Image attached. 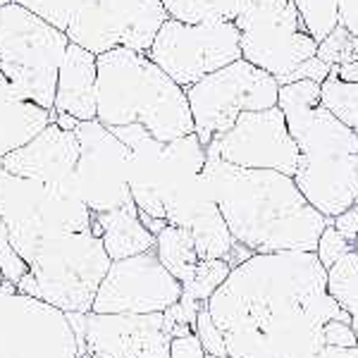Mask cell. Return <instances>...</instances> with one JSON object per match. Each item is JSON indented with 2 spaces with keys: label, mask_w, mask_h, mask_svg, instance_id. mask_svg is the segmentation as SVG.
Returning a JSON list of instances; mask_svg holds the SVG:
<instances>
[{
  "label": "cell",
  "mask_w": 358,
  "mask_h": 358,
  "mask_svg": "<svg viewBox=\"0 0 358 358\" xmlns=\"http://www.w3.org/2000/svg\"><path fill=\"white\" fill-rule=\"evenodd\" d=\"M327 294L351 317H358V253L351 248L327 270Z\"/></svg>",
  "instance_id": "d4e9b609"
},
{
  "label": "cell",
  "mask_w": 358,
  "mask_h": 358,
  "mask_svg": "<svg viewBox=\"0 0 358 358\" xmlns=\"http://www.w3.org/2000/svg\"><path fill=\"white\" fill-rule=\"evenodd\" d=\"M234 24L239 29L241 57L273 74L280 86L301 62L317 55V41L306 31L292 0L282 5H258L248 0Z\"/></svg>",
  "instance_id": "52a82bcc"
},
{
  "label": "cell",
  "mask_w": 358,
  "mask_h": 358,
  "mask_svg": "<svg viewBox=\"0 0 358 358\" xmlns=\"http://www.w3.org/2000/svg\"><path fill=\"white\" fill-rule=\"evenodd\" d=\"M294 182L315 210L334 220L358 199V153L299 155Z\"/></svg>",
  "instance_id": "9a60e30c"
},
{
  "label": "cell",
  "mask_w": 358,
  "mask_h": 358,
  "mask_svg": "<svg viewBox=\"0 0 358 358\" xmlns=\"http://www.w3.org/2000/svg\"><path fill=\"white\" fill-rule=\"evenodd\" d=\"M354 248H356V253H358V236H356V244H354Z\"/></svg>",
  "instance_id": "7dc6e473"
},
{
  "label": "cell",
  "mask_w": 358,
  "mask_h": 358,
  "mask_svg": "<svg viewBox=\"0 0 358 358\" xmlns=\"http://www.w3.org/2000/svg\"><path fill=\"white\" fill-rule=\"evenodd\" d=\"M351 325H354V330H356V337H358V317H351Z\"/></svg>",
  "instance_id": "ee69618b"
},
{
  "label": "cell",
  "mask_w": 358,
  "mask_h": 358,
  "mask_svg": "<svg viewBox=\"0 0 358 358\" xmlns=\"http://www.w3.org/2000/svg\"><path fill=\"white\" fill-rule=\"evenodd\" d=\"M208 179L222 217L236 241L253 253L315 251L330 217L315 210L294 177L275 170H246L208 151Z\"/></svg>",
  "instance_id": "6da1fadb"
},
{
  "label": "cell",
  "mask_w": 358,
  "mask_h": 358,
  "mask_svg": "<svg viewBox=\"0 0 358 358\" xmlns=\"http://www.w3.org/2000/svg\"><path fill=\"white\" fill-rule=\"evenodd\" d=\"M194 334L199 337L201 346L206 349L208 356H217V358H227V344H224V332L217 327V322L213 320L210 310L201 308L199 320L194 325Z\"/></svg>",
  "instance_id": "4dcf8cb0"
},
{
  "label": "cell",
  "mask_w": 358,
  "mask_h": 358,
  "mask_svg": "<svg viewBox=\"0 0 358 358\" xmlns=\"http://www.w3.org/2000/svg\"><path fill=\"white\" fill-rule=\"evenodd\" d=\"M79 358H98V356H94V354H89V351H86V354H82Z\"/></svg>",
  "instance_id": "f6af8a7d"
},
{
  "label": "cell",
  "mask_w": 358,
  "mask_h": 358,
  "mask_svg": "<svg viewBox=\"0 0 358 358\" xmlns=\"http://www.w3.org/2000/svg\"><path fill=\"white\" fill-rule=\"evenodd\" d=\"M167 20L163 0H84L67 36L94 55L117 48L148 53Z\"/></svg>",
  "instance_id": "9c48e42d"
},
{
  "label": "cell",
  "mask_w": 358,
  "mask_h": 358,
  "mask_svg": "<svg viewBox=\"0 0 358 358\" xmlns=\"http://www.w3.org/2000/svg\"><path fill=\"white\" fill-rule=\"evenodd\" d=\"M332 224L346 236V239L354 241V244H356V236H358V199L354 201V206H351L349 210L334 217Z\"/></svg>",
  "instance_id": "8d00e7d4"
},
{
  "label": "cell",
  "mask_w": 358,
  "mask_h": 358,
  "mask_svg": "<svg viewBox=\"0 0 358 358\" xmlns=\"http://www.w3.org/2000/svg\"><path fill=\"white\" fill-rule=\"evenodd\" d=\"M351 248H354V241L346 239L334 224H327L325 232H322L320 239H317L315 253H317V258H320L322 268L330 270L339 258H344L346 253L351 251Z\"/></svg>",
  "instance_id": "1f68e13d"
},
{
  "label": "cell",
  "mask_w": 358,
  "mask_h": 358,
  "mask_svg": "<svg viewBox=\"0 0 358 358\" xmlns=\"http://www.w3.org/2000/svg\"><path fill=\"white\" fill-rule=\"evenodd\" d=\"M69 36L17 3L0 8V69L27 101L53 110Z\"/></svg>",
  "instance_id": "5b68a950"
},
{
  "label": "cell",
  "mask_w": 358,
  "mask_h": 358,
  "mask_svg": "<svg viewBox=\"0 0 358 358\" xmlns=\"http://www.w3.org/2000/svg\"><path fill=\"white\" fill-rule=\"evenodd\" d=\"M53 122L67 131H74L79 127V120H74L72 115H65V113H53Z\"/></svg>",
  "instance_id": "ab89813d"
},
{
  "label": "cell",
  "mask_w": 358,
  "mask_h": 358,
  "mask_svg": "<svg viewBox=\"0 0 358 358\" xmlns=\"http://www.w3.org/2000/svg\"><path fill=\"white\" fill-rule=\"evenodd\" d=\"M330 65L327 62H322L320 57H310V60H306L301 62L294 72L287 77V82L285 84H292V82H301V79H310V82H317V84H322L327 79V74H330ZM282 84V86H285Z\"/></svg>",
  "instance_id": "e575fe53"
},
{
  "label": "cell",
  "mask_w": 358,
  "mask_h": 358,
  "mask_svg": "<svg viewBox=\"0 0 358 358\" xmlns=\"http://www.w3.org/2000/svg\"><path fill=\"white\" fill-rule=\"evenodd\" d=\"M208 358H217V356H208ZM227 358H229V356H227Z\"/></svg>",
  "instance_id": "c3c4849f"
},
{
  "label": "cell",
  "mask_w": 358,
  "mask_h": 358,
  "mask_svg": "<svg viewBox=\"0 0 358 358\" xmlns=\"http://www.w3.org/2000/svg\"><path fill=\"white\" fill-rule=\"evenodd\" d=\"M146 55L182 89H189L208 74L239 60V29L234 22L187 24L167 20Z\"/></svg>",
  "instance_id": "ba28073f"
},
{
  "label": "cell",
  "mask_w": 358,
  "mask_h": 358,
  "mask_svg": "<svg viewBox=\"0 0 358 358\" xmlns=\"http://www.w3.org/2000/svg\"><path fill=\"white\" fill-rule=\"evenodd\" d=\"M315 358H358V346L354 349H337V346H322Z\"/></svg>",
  "instance_id": "f35d334b"
},
{
  "label": "cell",
  "mask_w": 358,
  "mask_h": 358,
  "mask_svg": "<svg viewBox=\"0 0 358 358\" xmlns=\"http://www.w3.org/2000/svg\"><path fill=\"white\" fill-rule=\"evenodd\" d=\"M110 265L106 244L94 229L53 236L34 253L17 292L41 299L62 313H91Z\"/></svg>",
  "instance_id": "277c9868"
},
{
  "label": "cell",
  "mask_w": 358,
  "mask_h": 358,
  "mask_svg": "<svg viewBox=\"0 0 358 358\" xmlns=\"http://www.w3.org/2000/svg\"><path fill=\"white\" fill-rule=\"evenodd\" d=\"M317 57L327 65H344V62L358 60L356 55V38L339 24L327 38L317 43Z\"/></svg>",
  "instance_id": "f1b7e54d"
},
{
  "label": "cell",
  "mask_w": 358,
  "mask_h": 358,
  "mask_svg": "<svg viewBox=\"0 0 358 358\" xmlns=\"http://www.w3.org/2000/svg\"><path fill=\"white\" fill-rule=\"evenodd\" d=\"M322 106L358 134V60L332 65L320 84Z\"/></svg>",
  "instance_id": "44dd1931"
},
{
  "label": "cell",
  "mask_w": 358,
  "mask_h": 358,
  "mask_svg": "<svg viewBox=\"0 0 358 358\" xmlns=\"http://www.w3.org/2000/svg\"><path fill=\"white\" fill-rule=\"evenodd\" d=\"M91 229L103 239L110 261H122V258H131L155 248V234L143 227L134 201L117 210L94 213Z\"/></svg>",
  "instance_id": "ffe728a7"
},
{
  "label": "cell",
  "mask_w": 358,
  "mask_h": 358,
  "mask_svg": "<svg viewBox=\"0 0 358 358\" xmlns=\"http://www.w3.org/2000/svg\"><path fill=\"white\" fill-rule=\"evenodd\" d=\"M182 282L167 273L155 248H151L138 256L113 261L91 310L113 315L163 313L182 299Z\"/></svg>",
  "instance_id": "8fae6325"
},
{
  "label": "cell",
  "mask_w": 358,
  "mask_h": 358,
  "mask_svg": "<svg viewBox=\"0 0 358 358\" xmlns=\"http://www.w3.org/2000/svg\"><path fill=\"white\" fill-rule=\"evenodd\" d=\"M155 253L167 268V273L182 282V287L192 280L201 263L194 234L187 227H177V224H167L163 232L155 236Z\"/></svg>",
  "instance_id": "7402d4cb"
},
{
  "label": "cell",
  "mask_w": 358,
  "mask_h": 358,
  "mask_svg": "<svg viewBox=\"0 0 358 358\" xmlns=\"http://www.w3.org/2000/svg\"><path fill=\"white\" fill-rule=\"evenodd\" d=\"M8 182H10V172H8V167L3 165V158H0V215H3V199H5Z\"/></svg>",
  "instance_id": "60d3db41"
},
{
  "label": "cell",
  "mask_w": 358,
  "mask_h": 358,
  "mask_svg": "<svg viewBox=\"0 0 358 358\" xmlns=\"http://www.w3.org/2000/svg\"><path fill=\"white\" fill-rule=\"evenodd\" d=\"M98 122L143 124L163 143L194 134L187 91L146 53L117 48L98 55Z\"/></svg>",
  "instance_id": "3957f363"
},
{
  "label": "cell",
  "mask_w": 358,
  "mask_h": 358,
  "mask_svg": "<svg viewBox=\"0 0 358 358\" xmlns=\"http://www.w3.org/2000/svg\"><path fill=\"white\" fill-rule=\"evenodd\" d=\"M170 356L172 358H208L206 349L201 346V342H199V337H196V334H187V337L172 339Z\"/></svg>",
  "instance_id": "d590c367"
},
{
  "label": "cell",
  "mask_w": 358,
  "mask_h": 358,
  "mask_svg": "<svg viewBox=\"0 0 358 358\" xmlns=\"http://www.w3.org/2000/svg\"><path fill=\"white\" fill-rule=\"evenodd\" d=\"M15 3L67 34V29L72 24L74 15L79 13V8L84 5V0H15Z\"/></svg>",
  "instance_id": "83f0119b"
},
{
  "label": "cell",
  "mask_w": 358,
  "mask_h": 358,
  "mask_svg": "<svg viewBox=\"0 0 358 358\" xmlns=\"http://www.w3.org/2000/svg\"><path fill=\"white\" fill-rule=\"evenodd\" d=\"M170 346L163 313L113 315L91 310L86 320V351L98 358H172Z\"/></svg>",
  "instance_id": "5bb4252c"
},
{
  "label": "cell",
  "mask_w": 358,
  "mask_h": 358,
  "mask_svg": "<svg viewBox=\"0 0 358 358\" xmlns=\"http://www.w3.org/2000/svg\"><path fill=\"white\" fill-rule=\"evenodd\" d=\"M110 131L129 148V192L136 208L165 220L163 177H165V143L158 141L143 124L110 127Z\"/></svg>",
  "instance_id": "e0dca14e"
},
{
  "label": "cell",
  "mask_w": 358,
  "mask_h": 358,
  "mask_svg": "<svg viewBox=\"0 0 358 358\" xmlns=\"http://www.w3.org/2000/svg\"><path fill=\"white\" fill-rule=\"evenodd\" d=\"M206 148L246 170H275L294 177L299 167V146L280 108L241 113L232 129Z\"/></svg>",
  "instance_id": "4fadbf2b"
},
{
  "label": "cell",
  "mask_w": 358,
  "mask_h": 358,
  "mask_svg": "<svg viewBox=\"0 0 358 358\" xmlns=\"http://www.w3.org/2000/svg\"><path fill=\"white\" fill-rule=\"evenodd\" d=\"M53 113L72 115L79 122L98 117V55L69 43L57 74Z\"/></svg>",
  "instance_id": "ac0fdd59"
},
{
  "label": "cell",
  "mask_w": 358,
  "mask_h": 358,
  "mask_svg": "<svg viewBox=\"0 0 358 358\" xmlns=\"http://www.w3.org/2000/svg\"><path fill=\"white\" fill-rule=\"evenodd\" d=\"M184 91L194 115L196 134L201 143L208 146L210 141L227 134L241 113L277 108L280 84L273 74L239 57L232 65L208 74Z\"/></svg>",
  "instance_id": "8992f818"
},
{
  "label": "cell",
  "mask_w": 358,
  "mask_h": 358,
  "mask_svg": "<svg viewBox=\"0 0 358 358\" xmlns=\"http://www.w3.org/2000/svg\"><path fill=\"white\" fill-rule=\"evenodd\" d=\"M339 24L358 38V0H339Z\"/></svg>",
  "instance_id": "74e56055"
},
{
  "label": "cell",
  "mask_w": 358,
  "mask_h": 358,
  "mask_svg": "<svg viewBox=\"0 0 358 358\" xmlns=\"http://www.w3.org/2000/svg\"><path fill=\"white\" fill-rule=\"evenodd\" d=\"M325 292L327 270L315 251L253 253L213 294L208 310L222 332H232L268 315L306 308Z\"/></svg>",
  "instance_id": "7a4b0ae2"
},
{
  "label": "cell",
  "mask_w": 358,
  "mask_h": 358,
  "mask_svg": "<svg viewBox=\"0 0 358 358\" xmlns=\"http://www.w3.org/2000/svg\"><path fill=\"white\" fill-rule=\"evenodd\" d=\"M79 160V138L50 122L41 134L3 158L10 175L29 177L43 184H60L74 177Z\"/></svg>",
  "instance_id": "2e32d148"
},
{
  "label": "cell",
  "mask_w": 358,
  "mask_h": 358,
  "mask_svg": "<svg viewBox=\"0 0 358 358\" xmlns=\"http://www.w3.org/2000/svg\"><path fill=\"white\" fill-rule=\"evenodd\" d=\"M248 0H163L170 20L187 24L234 22Z\"/></svg>",
  "instance_id": "603a6c76"
},
{
  "label": "cell",
  "mask_w": 358,
  "mask_h": 358,
  "mask_svg": "<svg viewBox=\"0 0 358 358\" xmlns=\"http://www.w3.org/2000/svg\"><path fill=\"white\" fill-rule=\"evenodd\" d=\"M229 273H232V265H229L227 261H222V258L201 261L194 277L184 285L182 299H189V301L206 306L208 301H210L213 294L224 285V280L229 277Z\"/></svg>",
  "instance_id": "484cf974"
},
{
  "label": "cell",
  "mask_w": 358,
  "mask_h": 358,
  "mask_svg": "<svg viewBox=\"0 0 358 358\" xmlns=\"http://www.w3.org/2000/svg\"><path fill=\"white\" fill-rule=\"evenodd\" d=\"M189 232L194 234L196 251H199L201 261H210V258H222V261H227L229 253H232L234 236L229 232L227 222H224L220 206L203 213V215L189 227Z\"/></svg>",
  "instance_id": "cb8c5ba5"
},
{
  "label": "cell",
  "mask_w": 358,
  "mask_h": 358,
  "mask_svg": "<svg viewBox=\"0 0 358 358\" xmlns=\"http://www.w3.org/2000/svg\"><path fill=\"white\" fill-rule=\"evenodd\" d=\"M10 3H15V0H0V8H3V5H10Z\"/></svg>",
  "instance_id": "bcb514c9"
},
{
  "label": "cell",
  "mask_w": 358,
  "mask_h": 358,
  "mask_svg": "<svg viewBox=\"0 0 358 358\" xmlns=\"http://www.w3.org/2000/svg\"><path fill=\"white\" fill-rule=\"evenodd\" d=\"M0 273L8 282H13L17 287L22 277L29 275V263L17 253V248L13 246V239H10V229L5 220L0 217Z\"/></svg>",
  "instance_id": "f546056e"
},
{
  "label": "cell",
  "mask_w": 358,
  "mask_h": 358,
  "mask_svg": "<svg viewBox=\"0 0 358 358\" xmlns=\"http://www.w3.org/2000/svg\"><path fill=\"white\" fill-rule=\"evenodd\" d=\"M0 358H79L67 313L15 285L0 287Z\"/></svg>",
  "instance_id": "30bf717a"
},
{
  "label": "cell",
  "mask_w": 358,
  "mask_h": 358,
  "mask_svg": "<svg viewBox=\"0 0 358 358\" xmlns=\"http://www.w3.org/2000/svg\"><path fill=\"white\" fill-rule=\"evenodd\" d=\"M53 122V110L27 101L0 69V158L31 141Z\"/></svg>",
  "instance_id": "d6986e66"
},
{
  "label": "cell",
  "mask_w": 358,
  "mask_h": 358,
  "mask_svg": "<svg viewBox=\"0 0 358 358\" xmlns=\"http://www.w3.org/2000/svg\"><path fill=\"white\" fill-rule=\"evenodd\" d=\"M8 285H13V282H8V280L3 277V273H0V287H8Z\"/></svg>",
  "instance_id": "7bdbcfd3"
},
{
  "label": "cell",
  "mask_w": 358,
  "mask_h": 358,
  "mask_svg": "<svg viewBox=\"0 0 358 358\" xmlns=\"http://www.w3.org/2000/svg\"><path fill=\"white\" fill-rule=\"evenodd\" d=\"M299 10L306 31L317 43L339 27V0H292Z\"/></svg>",
  "instance_id": "4316f807"
},
{
  "label": "cell",
  "mask_w": 358,
  "mask_h": 358,
  "mask_svg": "<svg viewBox=\"0 0 358 358\" xmlns=\"http://www.w3.org/2000/svg\"><path fill=\"white\" fill-rule=\"evenodd\" d=\"M163 327H165V332L170 334L172 339L194 334V322H192V317H189L187 308H184L182 301L172 303L170 308L163 310Z\"/></svg>",
  "instance_id": "836d02e7"
},
{
  "label": "cell",
  "mask_w": 358,
  "mask_h": 358,
  "mask_svg": "<svg viewBox=\"0 0 358 358\" xmlns=\"http://www.w3.org/2000/svg\"><path fill=\"white\" fill-rule=\"evenodd\" d=\"M251 3H258V5H282V3H289V0H251Z\"/></svg>",
  "instance_id": "b9f144b4"
},
{
  "label": "cell",
  "mask_w": 358,
  "mask_h": 358,
  "mask_svg": "<svg viewBox=\"0 0 358 358\" xmlns=\"http://www.w3.org/2000/svg\"><path fill=\"white\" fill-rule=\"evenodd\" d=\"M322 339H325V346H337V349H354V346H358L354 325L346 320L325 322L322 325Z\"/></svg>",
  "instance_id": "d6a6232c"
},
{
  "label": "cell",
  "mask_w": 358,
  "mask_h": 358,
  "mask_svg": "<svg viewBox=\"0 0 358 358\" xmlns=\"http://www.w3.org/2000/svg\"><path fill=\"white\" fill-rule=\"evenodd\" d=\"M77 182L91 213L117 210L131 203L129 192V148L98 120L79 122Z\"/></svg>",
  "instance_id": "7c38bea8"
}]
</instances>
